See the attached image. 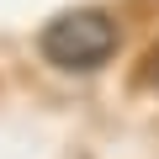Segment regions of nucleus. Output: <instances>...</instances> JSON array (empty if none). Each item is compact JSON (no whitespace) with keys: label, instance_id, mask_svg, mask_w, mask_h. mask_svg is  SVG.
<instances>
[{"label":"nucleus","instance_id":"1","mask_svg":"<svg viewBox=\"0 0 159 159\" xmlns=\"http://www.w3.org/2000/svg\"><path fill=\"white\" fill-rule=\"evenodd\" d=\"M117 43H122L117 21H111L106 11H96V6H74V11L53 16V21L43 27V37H37L43 58H48L53 69H69V74H90V69L111 64Z\"/></svg>","mask_w":159,"mask_h":159},{"label":"nucleus","instance_id":"2","mask_svg":"<svg viewBox=\"0 0 159 159\" xmlns=\"http://www.w3.org/2000/svg\"><path fill=\"white\" fill-rule=\"evenodd\" d=\"M148 80H154V90H159V53H154V69H148Z\"/></svg>","mask_w":159,"mask_h":159}]
</instances>
